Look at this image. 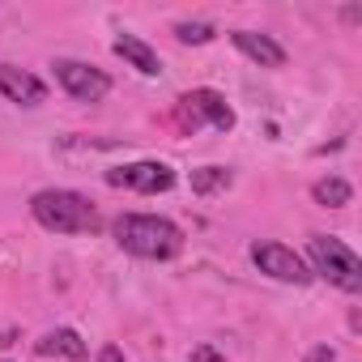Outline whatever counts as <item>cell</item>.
<instances>
[{
  "label": "cell",
  "mask_w": 362,
  "mask_h": 362,
  "mask_svg": "<svg viewBox=\"0 0 362 362\" xmlns=\"http://www.w3.org/2000/svg\"><path fill=\"white\" fill-rule=\"evenodd\" d=\"M111 230H115V243L141 260H170L184 252V230L153 214H124V218H115Z\"/></svg>",
  "instance_id": "1"
},
{
  "label": "cell",
  "mask_w": 362,
  "mask_h": 362,
  "mask_svg": "<svg viewBox=\"0 0 362 362\" xmlns=\"http://www.w3.org/2000/svg\"><path fill=\"white\" fill-rule=\"evenodd\" d=\"M107 184L111 188H132V192L158 197V192H170L175 188V170L166 162H128V166L107 170Z\"/></svg>",
  "instance_id": "4"
},
{
  "label": "cell",
  "mask_w": 362,
  "mask_h": 362,
  "mask_svg": "<svg viewBox=\"0 0 362 362\" xmlns=\"http://www.w3.org/2000/svg\"><path fill=\"white\" fill-rule=\"evenodd\" d=\"M179 124L184 128H201V124H214V128H235V111L226 107V98L218 90H192L179 98Z\"/></svg>",
  "instance_id": "5"
},
{
  "label": "cell",
  "mask_w": 362,
  "mask_h": 362,
  "mask_svg": "<svg viewBox=\"0 0 362 362\" xmlns=\"http://www.w3.org/2000/svg\"><path fill=\"white\" fill-rule=\"evenodd\" d=\"M98 362H124L119 345H103V349H98Z\"/></svg>",
  "instance_id": "17"
},
{
  "label": "cell",
  "mask_w": 362,
  "mask_h": 362,
  "mask_svg": "<svg viewBox=\"0 0 362 362\" xmlns=\"http://www.w3.org/2000/svg\"><path fill=\"white\" fill-rule=\"evenodd\" d=\"M311 197H315V205H324V209H345L349 197H354V188L345 184V179L328 175V179H320V184L311 188Z\"/></svg>",
  "instance_id": "12"
},
{
  "label": "cell",
  "mask_w": 362,
  "mask_h": 362,
  "mask_svg": "<svg viewBox=\"0 0 362 362\" xmlns=\"http://www.w3.org/2000/svg\"><path fill=\"white\" fill-rule=\"evenodd\" d=\"M192 362H226V358H222L214 345H197V349H192Z\"/></svg>",
  "instance_id": "16"
},
{
  "label": "cell",
  "mask_w": 362,
  "mask_h": 362,
  "mask_svg": "<svg viewBox=\"0 0 362 362\" xmlns=\"http://www.w3.org/2000/svg\"><path fill=\"white\" fill-rule=\"evenodd\" d=\"M222 188H230V170L226 166H201V170H192V192L209 197V192H222Z\"/></svg>",
  "instance_id": "13"
},
{
  "label": "cell",
  "mask_w": 362,
  "mask_h": 362,
  "mask_svg": "<svg viewBox=\"0 0 362 362\" xmlns=\"http://www.w3.org/2000/svg\"><path fill=\"white\" fill-rule=\"evenodd\" d=\"M39 354H43V358H69V362H81L90 349H86V341H81L73 328H56V332H47V337L39 341Z\"/></svg>",
  "instance_id": "10"
},
{
  "label": "cell",
  "mask_w": 362,
  "mask_h": 362,
  "mask_svg": "<svg viewBox=\"0 0 362 362\" xmlns=\"http://www.w3.org/2000/svg\"><path fill=\"white\" fill-rule=\"evenodd\" d=\"M214 35H218V30H214L209 22H179V26H175V39H179V43H197V47H201V43H214Z\"/></svg>",
  "instance_id": "14"
},
{
  "label": "cell",
  "mask_w": 362,
  "mask_h": 362,
  "mask_svg": "<svg viewBox=\"0 0 362 362\" xmlns=\"http://www.w3.org/2000/svg\"><path fill=\"white\" fill-rule=\"evenodd\" d=\"M0 94H5L9 103H18V107H39L47 98V86L35 73H26V69L0 64Z\"/></svg>",
  "instance_id": "8"
},
{
  "label": "cell",
  "mask_w": 362,
  "mask_h": 362,
  "mask_svg": "<svg viewBox=\"0 0 362 362\" xmlns=\"http://www.w3.org/2000/svg\"><path fill=\"white\" fill-rule=\"evenodd\" d=\"M56 81L77 98V103H103L111 94V77L103 69H90L81 60H56Z\"/></svg>",
  "instance_id": "6"
},
{
  "label": "cell",
  "mask_w": 362,
  "mask_h": 362,
  "mask_svg": "<svg viewBox=\"0 0 362 362\" xmlns=\"http://www.w3.org/2000/svg\"><path fill=\"white\" fill-rule=\"evenodd\" d=\"M30 214L43 230H56V235H86V230H98V209L81 197V192H69V188H47L30 201Z\"/></svg>",
  "instance_id": "2"
},
{
  "label": "cell",
  "mask_w": 362,
  "mask_h": 362,
  "mask_svg": "<svg viewBox=\"0 0 362 362\" xmlns=\"http://www.w3.org/2000/svg\"><path fill=\"white\" fill-rule=\"evenodd\" d=\"M252 260H256V269L269 273L273 281H290V286L311 281L307 264H303L290 247H281V243H252Z\"/></svg>",
  "instance_id": "7"
},
{
  "label": "cell",
  "mask_w": 362,
  "mask_h": 362,
  "mask_svg": "<svg viewBox=\"0 0 362 362\" xmlns=\"http://www.w3.org/2000/svg\"><path fill=\"white\" fill-rule=\"evenodd\" d=\"M230 43L252 60V64H260V69H281L286 64V52H281V43H273L269 35H256V30H235L230 35Z\"/></svg>",
  "instance_id": "9"
},
{
  "label": "cell",
  "mask_w": 362,
  "mask_h": 362,
  "mask_svg": "<svg viewBox=\"0 0 362 362\" xmlns=\"http://www.w3.org/2000/svg\"><path fill=\"white\" fill-rule=\"evenodd\" d=\"M307 252H311V264H315L320 277H328V281L341 286L345 294H358V290H362V260H358L341 239L315 235V239L307 243Z\"/></svg>",
  "instance_id": "3"
},
{
  "label": "cell",
  "mask_w": 362,
  "mask_h": 362,
  "mask_svg": "<svg viewBox=\"0 0 362 362\" xmlns=\"http://www.w3.org/2000/svg\"><path fill=\"white\" fill-rule=\"evenodd\" d=\"M303 362H337V349H332V345H311Z\"/></svg>",
  "instance_id": "15"
},
{
  "label": "cell",
  "mask_w": 362,
  "mask_h": 362,
  "mask_svg": "<svg viewBox=\"0 0 362 362\" xmlns=\"http://www.w3.org/2000/svg\"><path fill=\"white\" fill-rule=\"evenodd\" d=\"M115 56H119V60H128V64H132L136 73H145V77H158V73H162L158 56H153L136 35H119V39H115Z\"/></svg>",
  "instance_id": "11"
}]
</instances>
